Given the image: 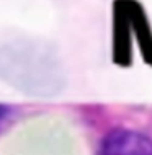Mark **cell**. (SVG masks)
Wrapping results in <instances>:
<instances>
[{
	"label": "cell",
	"mask_w": 152,
	"mask_h": 155,
	"mask_svg": "<svg viewBox=\"0 0 152 155\" xmlns=\"http://www.w3.org/2000/svg\"><path fill=\"white\" fill-rule=\"evenodd\" d=\"M100 155H152V139L134 131L118 129L105 137Z\"/></svg>",
	"instance_id": "6da1fadb"
},
{
	"label": "cell",
	"mask_w": 152,
	"mask_h": 155,
	"mask_svg": "<svg viewBox=\"0 0 152 155\" xmlns=\"http://www.w3.org/2000/svg\"><path fill=\"white\" fill-rule=\"evenodd\" d=\"M7 114V108H3V106H0V121L3 119V116Z\"/></svg>",
	"instance_id": "7a4b0ae2"
}]
</instances>
